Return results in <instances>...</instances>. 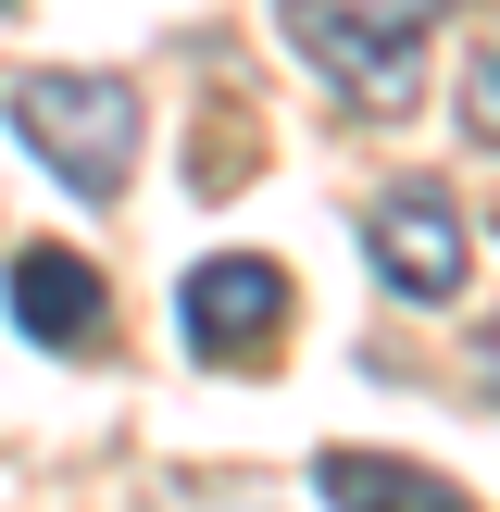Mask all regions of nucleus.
I'll return each instance as SVG.
<instances>
[{
	"mask_svg": "<svg viewBox=\"0 0 500 512\" xmlns=\"http://www.w3.org/2000/svg\"><path fill=\"white\" fill-rule=\"evenodd\" d=\"M13 325L38 350H100V338H113L100 263H88V250H13Z\"/></svg>",
	"mask_w": 500,
	"mask_h": 512,
	"instance_id": "obj_5",
	"label": "nucleus"
},
{
	"mask_svg": "<svg viewBox=\"0 0 500 512\" xmlns=\"http://www.w3.org/2000/svg\"><path fill=\"white\" fill-rule=\"evenodd\" d=\"M175 313H188V350H200V363H275V338H288V263L213 250V263L175 288Z\"/></svg>",
	"mask_w": 500,
	"mask_h": 512,
	"instance_id": "obj_3",
	"label": "nucleus"
},
{
	"mask_svg": "<svg viewBox=\"0 0 500 512\" xmlns=\"http://www.w3.org/2000/svg\"><path fill=\"white\" fill-rule=\"evenodd\" d=\"M0 113H13V138L38 150L75 200H113L125 163H138V88H125V75H88V63L13 75V88H0Z\"/></svg>",
	"mask_w": 500,
	"mask_h": 512,
	"instance_id": "obj_2",
	"label": "nucleus"
},
{
	"mask_svg": "<svg viewBox=\"0 0 500 512\" xmlns=\"http://www.w3.org/2000/svg\"><path fill=\"white\" fill-rule=\"evenodd\" d=\"M0 25H13V0H0Z\"/></svg>",
	"mask_w": 500,
	"mask_h": 512,
	"instance_id": "obj_9",
	"label": "nucleus"
},
{
	"mask_svg": "<svg viewBox=\"0 0 500 512\" xmlns=\"http://www.w3.org/2000/svg\"><path fill=\"white\" fill-rule=\"evenodd\" d=\"M463 125H475V138L500 150V38H488V50L463 63Z\"/></svg>",
	"mask_w": 500,
	"mask_h": 512,
	"instance_id": "obj_7",
	"label": "nucleus"
},
{
	"mask_svg": "<svg viewBox=\"0 0 500 512\" xmlns=\"http://www.w3.org/2000/svg\"><path fill=\"white\" fill-rule=\"evenodd\" d=\"M363 250H375V275H388L400 300H450V288H463V263H475V238H463V213H450L438 175L375 188V200H363Z\"/></svg>",
	"mask_w": 500,
	"mask_h": 512,
	"instance_id": "obj_4",
	"label": "nucleus"
},
{
	"mask_svg": "<svg viewBox=\"0 0 500 512\" xmlns=\"http://www.w3.org/2000/svg\"><path fill=\"white\" fill-rule=\"evenodd\" d=\"M450 0H275V25L300 38V63L350 100L363 125H400L425 100V38Z\"/></svg>",
	"mask_w": 500,
	"mask_h": 512,
	"instance_id": "obj_1",
	"label": "nucleus"
},
{
	"mask_svg": "<svg viewBox=\"0 0 500 512\" xmlns=\"http://www.w3.org/2000/svg\"><path fill=\"white\" fill-rule=\"evenodd\" d=\"M475 375H488V400H500V325H488V350H475Z\"/></svg>",
	"mask_w": 500,
	"mask_h": 512,
	"instance_id": "obj_8",
	"label": "nucleus"
},
{
	"mask_svg": "<svg viewBox=\"0 0 500 512\" xmlns=\"http://www.w3.org/2000/svg\"><path fill=\"white\" fill-rule=\"evenodd\" d=\"M313 488H325V512H475L450 475L400 463V450H325V463H313Z\"/></svg>",
	"mask_w": 500,
	"mask_h": 512,
	"instance_id": "obj_6",
	"label": "nucleus"
}]
</instances>
